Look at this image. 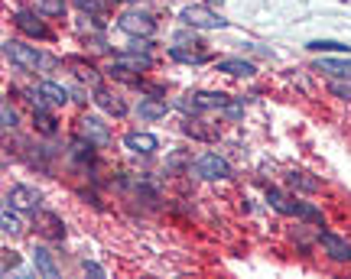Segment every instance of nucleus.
<instances>
[{"instance_id": "nucleus-1", "label": "nucleus", "mask_w": 351, "mask_h": 279, "mask_svg": "<svg viewBox=\"0 0 351 279\" xmlns=\"http://www.w3.org/2000/svg\"><path fill=\"white\" fill-rule=\"evenodd\" d=\"M179 111H186V114H202V111H228L231 117H238V107L234 104H228L225 94H215V91H189L182 94L179 101H176Z\"/></svg>"}, {"instance_id": "nucleus-2", "label": "nucleus", "mask_w": 351, "mask_h": 279, "mask_svg": "<svg viewBox=\"0 0 351 279\" xmlns=\"http://www.w3.org/2000/svg\"><path fill=\"white\" fill-rule=\"evenodd\" d=\"M117 29L127 33V36H137V39H150L156 33V20H153L147 10H127L117 16Z\"/></svg>"}, {"instance_id": "nucleus-3", "label": "nucleus", "mask_w": 351, "mask_h": 279, "mask_svg": "<svg viewBox=\"0 0 351 279\" xmlns=\"http://www.w3.org/2000/svg\"><path fill=\"white\" fill-rule=\"evenodd\" d=\"M3 55H7L16 68H23V72H36L39 65H43V55L36 52V46H23L20 39H7V42H3Z\"/></svg>"}, {"instance_id": "nucleus-4", "label": "nucleus", "mask_w": 351, "mask_h": 279, "mask_svg": "<svg viewBox=\"0 0 351 279\" xmlns=\"http://www.w3.org/2000/svg\"><path fill=\"white\" fill-rule=\"evenodd\" d=\"M179 20L186 26H192V29H225L228 26V20H221L208 3L205 7H186V10L179 13Z\"/></svg>"}, {"instance_id": "nucleus-5", "label": "nucleus", "mask_w": 351, "mask_h": 279, "mask_svg": "<svg viewBox=\"0 0 351 279\" xmlns=\"http://www.w3.org/2000/svg\"><path fill=\"white\" fill-rule=\"evenodd\" d=\"M195 172H199L202 178H208V182H218V178L231 176V165H228L218 152H202L199 159H195Z\"/></svg>"}, {"instance_id": "nucleus-6", "label": "nucleus", "mask_w": 351, "mask_h": 279, "mask_svg": "<svg viewBox=\"0 0 351 279\" xmlns=\"http://www.w3.org/2000/svg\"><path fill=\"white\" fill-rule=\"evenodd\" d=\"M78 137L91 143V146H108L111 143V130H108V124H101L98 117H82L78 120Z\"/></svg>"}, {"instance_id": "nucleus-7", "label": "nucleus", "mask_w": 351, "mask_h": 279, "mask_svg": "<svg viewBox=\"0 0 351 279\" xmlns=\"http://www.w3.org/2000/svg\"><path fill=\"white\" fill-rule=\"evenodd\" d=\"M7 202L16 208V211H29V215H36L39 211V191L29 189V185H13L7 191Z\"/></svg>"}, {"instance_id": "nucleus-8", "label": "nucleus", "mask_w": 351, "mask_h": 279, "mask_svg": "<svg viewBox=\"0 0 351 279\" xmlns=\"http://www.w3.org/2000/svg\"><path fill=\"white\" fill-rule=\"evenodd\" d=\"M319 243H322V250H326L335 263H351V247L341 241L339 234H332V230H322L319 234Z\"/></svg>"}, {"instance_id": "nucleus-9", "label": "nucleus", "mask_w": 351, "mask_h": 279, "mask_svg": "<svg viewBox=\"0 0 351 279\" xmlns=\"http://www.w3.org/2000/svg\"><path fill=\"white\" fill-rule=\"evenodd\" d=\"M95 104H98L104 114H111V117H124L127 114V104H124V98L121 94H114V91H108V88H95Z\"/></svg>"}, {"instance_id": "nucleus-10", "label": "nucleus", "mask_w": 351, "mask_h": 279, "mask_svg": "<svg viewBox=\"0 0 351 279\" xmlns=\"http://www.w3.org/2000/svg\"><path fill=\"white\" fill-rule=\"evenodd\" d=\"M13 23H16V29H23L26 36H33V39H49V29H46V23H43V20H36V13L20 10L16 16H13Z\"/></svg>"}, {"instance_id": "nucleus-11", "label": "nucleus", "mask_w": 351, "mask_h": 279, "mask_svg": "<svg viewBox=\"0 0 351 279\" xmlns=\"http://www.w3.org/2000/svg\"><path fill=\"white\" fill-rule=\"evenodd\" d=\"M124 146L130 152H140V156H150V152H156V146H160V140L153 137V133H140V130H134V133H127L124 137Z\"/></svg>"}, {"instance_id": "nucleus-12", "label": "nucleus", "mask_w": 351, "mask_h": 279, "mask_svg": "<svg viewBox=\"0 0 351 279\" xmlns=\"http://www.w3.org/2000/svg\"><path fill=\"white\" fill-rule=\"evenodd\" d=\"M267 202L274 204L280 215H300V211H302V204L293 202L287 191H280V189H267Z\"/></svg>"}, {"instance_id": "nucleus-13", "label": "nucleus", "mask_w": 351, "mask_h": 279, "mask_svg": "<svg viewBox=\"0 0 351 279\" xmlns=\"http://www.w3.org/2000/svg\"><path fill=\"white\" fill-rule=\"evenodd\" d=\"M137 114L143 117V120H160V117H166V101H160V98H143V101L137 104Z\"/></svg>"}, {"instance_id": "nucleus-14", "label": "nucleus", "mask_w": 351, "mask_h": 279, "mask_svg": "<svg viewBox=\"0 0 351 279\" xmlns=\"http://www.w3.org/2000/svg\"><path fill=\"white\" fill-rule=\"evenodd\" d=\"M218 72H225V75H238V78H247V75H254V65L244 62V59H221V62H218Z\"/></svg>"}, {"instance_id": "nucleus-15", "label": "nucleus", "mask_w": 351, "mask_h": 279, "mask_svg": "<svg viewBox=\"0 0 351 279\" xmlns=\"http://www.w3.org/2000/svg\"><path fill=\"white\" fill-rule=\"evenodd\" d=\"M319 68H322V72H332L335 78H348L351 81V59L348 62H345V59H322Z\"/></svg>"}, {"instance_id": "nucleus-16", "label": "nucleus", "mask_w": 351, "mask_h": 279, "mask_svg": "<svg viewBox=\"0 0 351 279\" xmlns=\"http://www.w3.org/2000/svg\"><path fill=\"white\" fill-rule=\"evenodd\" d=\"M289 185H293V189H300V191H309V195L322 189V182L313 178L309 172H293V176H289Z\"/></svg>"}, {"instance_id": "nucleus-17", "label": "nucleus", "mask_w": 351, "mask_h": 279, "mask_svg": "<svg viewBox=\"0 0 351 279\" xmlns=\"http://www.w3.org/2000/svg\"><path fill=\"white\" fill-rule=\"evenodd\" d=\"M39 91H43V98L52 104H65L69 101V88H62V85H56V81H43L39 85Z\"/></svg>"}, {"instance_id": "nucleus-18", "label": "nucleus", "mask_w": 351, "mask_h": 279, "mask_svg": "<svg viewBox=\"0 0 351 279\" xmlns=\"http://www.w3.org/2000/svg\"><path fill=\"white\" fill-rule=\"evenodd\" d=\"M33 263H36V269H39V273H43L46 279H56V276H59V269H56V263H52V256L46 254L43 247H39L36 254H33Z\"/></svg>"}, {"instance_id": "nucleus-19", "label": "nucleus", "mask_w": 351, "mask_h": 279, "mask_svg": "<svg viewBox=\"0 0 351 279\" xmlns=\"http://www.w3.org/2000/svg\"><path fill=\"white\" fill-rule=\"evenodd\" d=\"M13 204L10 202H3V211H0V228H3V234H10V237H16V234H20V221H16V215H13L10 211Z\"/></svg>"}, {"instance_id": "nucleus-20", "label": "nucleus", "mask_w": 351, "mask_h": 279, "mask_svg": "<svg viewBox=\"0 0 351 279\" xmlns=\"http://www.w3.org/2000/svg\"><path fill=\"white\" fill-rule=\"evenodd\" d=\"M33 124H36V130L39 133H46V137L56 133V117H52L46 107H36V111H33Z\"/></svg>"}, {"instance_id": "nucleus-21", "label": "nucleus", "mask_w": 351, "mask_h": 279, "mask_svg": "<svg viewBox=\"0 0 351 279\" xmlns=\"http://www.w3.org/2000/svg\"><path fill=\"white\" fill-rule=\"evenodd\" d=\"M36 13H43V16H62L65 0H36Z\"/></svg>"}, {"instance_id": "nucleus-22", "label": "nucleus", "mask_w": 351, "mask_h": 279, "mask_svg": "<svg viewBox=\"0 0 351 279\" xmlns=\"http://www.w3.org/2000/svg\"><path fill=\"white\" fill-rule=\"evenodd\" d=\"M39 224H43V234H46V237H52V241H62L65 230L59 228V221H56L52 215H39Z\"/></svg>"}, {"instance_id": "nucleus-23", "label": "nucleus", "mask_w": 351, "mask_h": 279, "mask_svg": "<svg viewBox=\"0 0 351 279\" xmlns=\"http://www.w3.org/2000/svg\"><path fill=\"white\" fill-rule=\"evenodd\" d=\"M309 49H313V52H348L351 46L335 42V39H315V42H309Z\"/></svg>"}, {"instance_id": "nucleus-24", "label": "nucleus", "mask_w": 351, "mask_h": 279, "mask_svg": "<svg viewBox=\"0 0 351 279\" xmlns=\"http://www.w3.org/2000/svg\"><path fill=\"white\" fill-rule=\"evenodd\" d=\"M173 59H179V62H205V59H208V55H202V52H186V49H179V46H173Z\"/></svg>"}, {"instance_id": "nucleus-25", "label": "nucleus", "mask_w": 351, "mask_h": 279, "mask_svg": "<svg viewBox=\"0 0 351 279\" xmlns=\"http://www.w3.org/2000/svg\"><path fill=\"white\" fill-rule=\"evenodd\" d=\"M75 65H78V78H82V81H88L91 88H98V72H95L91 65H82V62H75Z\"/></svg>"}, {"instance_id": "nucleus-26", "label": "nucleus", "mask_w": 351, "mask_h": 279, "mask_svg": "<svg viewBox=\"0 0 351 279\" xmlns=\"http://www.w3.org/2000/svg\"><path fill=\"white\" fill-rule=\"evenodd\" d=\"M0 114H3V130H13V127H16V111L10 107V101L0 104Z\"/></svg>"}, {"instance_id": "nucleus-27", "label": "nucleus", "mask_w": 351, "mask_h": 279, "mask_svg": "<svg viewBox=\"0 0 351 279\" xmlns=\"http://www.w3.org/2000/svg\"><path fill=\"white\" fill-rule=\"evenodd\" d=\"M75 7L85 13H101V0H75Z\"/></svg>"}, {"instance_id": "nucleus-28", "label": "nucleus", "mask_w": 351, "mask_h": 279, "mask_svg": "<svg viewBox=\"0 0 351 279\" xmlns=\"http://www.w3.org/2000/svg\"><path fill=\"white\" fill-rule=\"evenodd\" d=\"M332 91H335L339 98H348V101H351V81H348V85H341V81H335V85H332Z\"/></svg>"}, {"instance_id": "nucleus-29", "label": "nucleus", "mask_w": 351, "mask_h": 279, "mask_svg": "<svg viewBox=\"0 0 351 279\" xmlns=\"http://www.w3.org/2000/svg\"><path fill=\"white\" fill-rule=\"evenodd\" d=\"M205 3H208V7H215V3H218V7H221V3H225V0H205Z\"/></svg>"}]
</instances>
